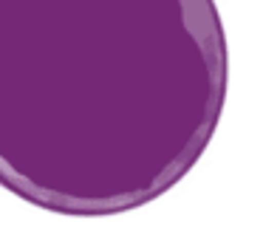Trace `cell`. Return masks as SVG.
I'll list each match as a JSON object with an SVG mask.
<instances>
[]
</instances>
